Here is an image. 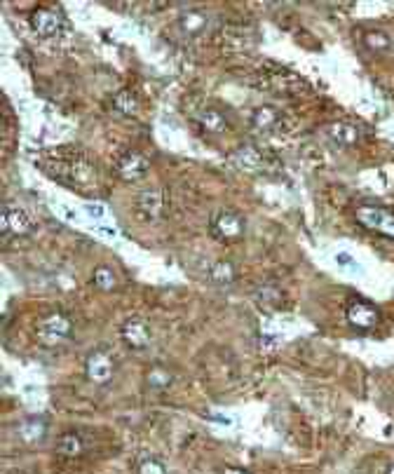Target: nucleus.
Here are the masks:
<instances>
[{"label":"nucleus","instance_id":"obj_7","mask_svg":"<svg viewBox=\"0 0 394 474\" xmlns=\"http://www.w3.org/2000/svg\"><path fill=\"white\" fill-rule=\"evenodd\" d=\"M120 336H122V343L127 345L129 350H148L153 343V331H151V324L146 322L144 317L139 315H132L127 317L125 322L120 326Z\"/></svg>","mask_w":394,"mask_h":474},{"label":"nucleus","instance_id":"obj_26","mask_svg":"<svg viewBox=\"0 0 394 474\" xmlns=\"http://www.w3.org/2000/svg\"><path fill=\"white\" fill-rule=\"evenodd\" d=\"M223 474H247V472H242V470H235V467H230V470H225Z\"/></svg>","mask_w":394,"mask_h":474},{"label":"nucleus","instance_id":"obj_5","mask_svg":"<svg viewBox=\"0 0 394 474\" xmlns=\"http://www.w3.org/2000/svg\"><path fill=\"white\" fill-rule=\"evenodd\" d=\"M354 221H357L361 228L373 230V233L394 240V211L390 209L378 207V204H364V207L354 211Z\"/></svg>","mask_w":394,"mask_h":474},{"label":"nucleus","instance_id":"obj_19","mask_svg":"<svg viewBox=\"0 0 394 474\" xmlns=\"http://www.w3.org/2000/svg\"><path fill=\"white\" fill-rule=\"evenodd\" d=\"M111 106H113V111H118L120 115H134L139 108V97L132 92V89H120V92L113 94Z\"/></svg>","mask_w":394,"mask_h":474},{"label":"nucleus","instance_id":"obj_22","mask_svg":"<svg viewBox=\"0 0 394 474\" xmlns=\"http://www.w3.org/2000/svg\"><path fill=\"white\" fill-rule=\"evenodd\" d=\"M92 280H94L96 289H101V291H113L115 286H118V277H115L113 268H108V266H99V268H94Z\"/></svg>","mask_w":394,"mask_h":474},{"label":"nucleus","instance_id":"obj_14","mask_svg":"<svg viewBox=\"0 0 394 474\" xmlns=\"http://www.w3.org/2000/svg\"><path fill=\"white\" fill-rule=\"evenodd\" d=\"M197 125L202 127L206 134H223L228 132V120H225V115L218 111V108H202V111L197 113Z\"/></svg>","mask_w":394,"mask_h":474},{"label":"nucleus","instance_id":"obj_8","mask_svg":"<svg viewBox=\"0 0 394 474\" xmlns=\"http://www.w3.org/2000/svg\"><path fill=\"white\" fill-rule=\"evenodd\" d=\"M85 376L94 385H108L115 376V362L106 350H92L85 357Z\"/></svg>","mask_w":394,"mask_h":474},{"label":"nucleus","instance_id":"obj_15","mask_svg":"<svg viewBox=\"0 0 394 474\" xmlns=\"http://www.w3.org/2000/svg\"><path fill=\"white\" fill-rule=\"evenodd\" d=\"M328 137L333 144L343 146V148H352L359 141V130L352 123H333L328 127Z\"/></svg>","mask_w":394,"mask_h":474},{"label":"nucleus","instance_id":"obj_16","mask_svg":"<svg viewBox=\"0 0 394 474\" xmlns=\"http://www.w3.org/2000/svg\"><path fill=\"white\" fill-rule=\"evenodd\" d=\"M209 277H211V282H214L216 286H230L232 282L237 280V268H235L232 261L221 259V261H216V263L209 268Z\"/></svg>","mask_w":394,"mask_h":474},{"label":"nucleus","instance_id":"obj_24","mask_svg":"<svg viewBox=\"0 0 394 474\" xmlns=\"http://www.w3.org/2000/svg\"><path fill=\"white\" fill-rule=\"evenodd\" d=\"M139 474H167V467L158 458H144L139 463Z\"/></svg>","mask_w":394,"mask_h":474},{"label":"nucleus","instance_id":"obj_3","mask_svg":"<svg viewBox=\"0 0 394 474\" xmlns=\"http://www.w3.org/2000/svg\"><path fill=\"white\" fill-rule=\"evenodd\" d=\"M209 230L221 242H237L247 233V221H244L242 214H237L232 209H218L211 214Z\"/></svg>","mask_w":394,"mask_h":474},{"label":"nucleus","instance_id":"obj_23","mask_svg":"<svg viewBox=\"0 0 394 474\" xmlns=\"http://www.w3.org/2000/svg\"><path fill=\"white\" fill-rule=\"evenodd\" d=\"M364 43L371 52H387L390 49V38H387L383 31H369L364 36Z\"/></svg>","mask_w":394,"mask_h":474},{"label":"nucleus","instance_id":"obj_20","mask_svg":"<svg viewBox=\"0 0 394 474\" xmlns=\"http://www.w3.org/2000/svg\"><path fill=\"white\" fill-rule=\"evenodd\" d=\"M146 388H151V390H167L172 385V381H174V376H172V371L169 369H165V367H160V364H155V367H151L146 371Z\"/></svg>","mask_w":394,"mask_h":474},{"label":"nucleus","instance_id":"obj_4","mask_svg":"<svg viewBox=\"0 0 394 474\" xmlns=\"http://www.w3.org/2000/svg\"><path fill=\"white\" fill-rule=\"evenodd\" d=\"M36 230L33 219L29 216V211L22 209L19 204L3 202L0 209V235L8 240V237H26Z\"/></svg>","mask_w":394,"mask_h":474},{"label":"nucleus","instance_id":"obj_27","mask_svg":"<svg viewBox=\"0 0 394 474\" xmlns=\"http://www.w3.org/2000/svg\"><path fill=\"white\" fill-rule=\"evenodd\" d=\"M385 474H394V463H392L390 467H387V470H385Z\"/></svg>","mask_w":394,"mask_h":474},{"label":"nucleus","instance_id":"obj_10","mask_svg":"<svg viewBox=\"0 0 394 474\" xmlns=\"http://www.w3.org/2000/svg\"><path fill=\"white\" fill-rule=\"evenodd\" d=\"M29 22H31V29H33L40 38H56L61 33V26H63L61 17L50 8H38L33 15H31Z\"/></svg>","mask_w":394,"mask_h":474},{"label":"nucleus","instance_id":"obj_11","mask_svg":"<svg viewBox=\"0 0 394 474\" xmlns=\"http://www.w3.org/2000/svg\"><path fill=\"white\" fill-rule=\"evenodd\" d=\"M284 125V115L277 111L275 106H258L254 113H251V127L258 134H277L282 132Z\"/></svg>","mask_w":394,"mask_h":474},{"label":"nucleus","instance_id":"obj_6","mask_svg":"<svg viewBox=\"0 0 394 474\" xmlns=\"http://www.w3.org/2000/svg\"><path fill=\"white\" fill-rule=\"evenodd\" d=\"M134 211L141 221H160L167 211V197L160 188H144L134 197Z\"/></svg>","mask_w":394,"mask_h":474},{"label":"nucleus","instance_id":"obj_18","mask_svg":"<svg viewBox=\"0 0 394 474\" xmlns=\"http://www.w3.org/2000/svg\"><path fill=\"white\" fill-rule=\"evenodd\" d=\"M45 432H47V422L40 420V418H29L17 427V434L26 441V444H36V441H40L45 437Z\"/></svg>","mask_w":394,"mask_h":474},{"label":"nucleus","instance_id":"obj_9","mask_svg":"<svg viewBox=\"0 0 394 474\" xmlns=\"http://www.w3.org/2000/svg\"><path fill=\"white\" fill-rule=\"evenodd\" d=\"M148 169H151V158H148L146 153H141V151L125 153V155L118 160V165H115V174H118L122 181H127V183L141 181V178L146 176Z\"/></svg>","mask_w":394,"mask_h":474},{"label":"nucleus","instance_id":"obj_17","mask_svg":"<svg viewBox=\"0 0 394 474\" xmlns=\"http://www.w3.org/2000/svg\"><path fill=\"white\" fill-rule=\"evenodd\" d=\"M235 160L237 165L247 171H258L266 167V158H263V153L254 148V146H242V148L235 153Z\"/></svg>","mask_w":394,"mask_h":474},{"label":"nucleus","instance_id":"obj_13","mask_svg":"<svg viewBox=\"0 0 394 474\" xmlns=\"http://www.w3.org/2000/svg\"><path fill=\"white\" fill-rule=\"evenodd\" d=\"M54 451H56V456L68 458V460L80 458L82 453H85V437H82L80 432H75V430L63 432L61 437L56 439Z\"/></svg>","mask_w":394,"mask_h":474},{"label":"nucleus","instance_id":"obj_25","mask_svg":"<svg viewBox=\"0 0 394 474\" xmlns=\"http://www.w3.org/2000/svg\"><path fill=\"white\" fill-rule=\"evenodd\" d=\"M85 209L89 211V216H94V219H101V216H103V211H106V209L101 207V204H87Z\"/></svg>","mask_w":394,"mask_h":474},{"label":"nucleus","instance_id":"obj_2","mask_svg":"<svg viewBox=\"0 0 394 474\" xmlns=\"http://www.w3.org/2000/svg\"><path fill=\"white\" fill-rule=\"evenodd\" d=\"M345 322L350 329L359 331V334H369V331L378 329L380 310L371 303V300L352 296L345 305Z\"/></svg>","mask_w":394,"mask_h":474},{"label":"nucleus","instance_id":"obj_1","mask_svg":"<svg viewBox=\"0 0 394 474\" xmlns=\"http://www.w3.org/2000/svg\"><path fill=\"white\" fill-rule=\"evenodd\" d=\"M36 341L43 345V348H61L73 341V319L63 312L54 310L50 315H45L40 322L36 324Z\"/></svg>","mask_w":394,"mask_h":474},{"label":"nucleus","instance_id":"obj_12","mask_svg":"<svg viewBox=\"0 0 394 474\" xmlns=\"http://www.w3.org/2000/svg\"><path fill=\"white\" fill-rule=\"evenodd\" d=\"M254 300L258 307L266 312H277V310H287V293H284L277 284H263L258 286L254 293Z\"/></svg>","mask_w":394,"mask_h":474},{"label":"nucleus","instance_id":"obj_21","mask_svg":"<svg viewBox=\"0 0 394 474\" xmlns=\"http://www.w3.org/2000/svg\"><path fill=\"white\" fill-rule=\"evenodd\" d=\"M179 29L185 36H197L206 29V15L204 12H185L179 19Z\"/></svg>","mask_w":394,"mask_h":474}]
</instances>
